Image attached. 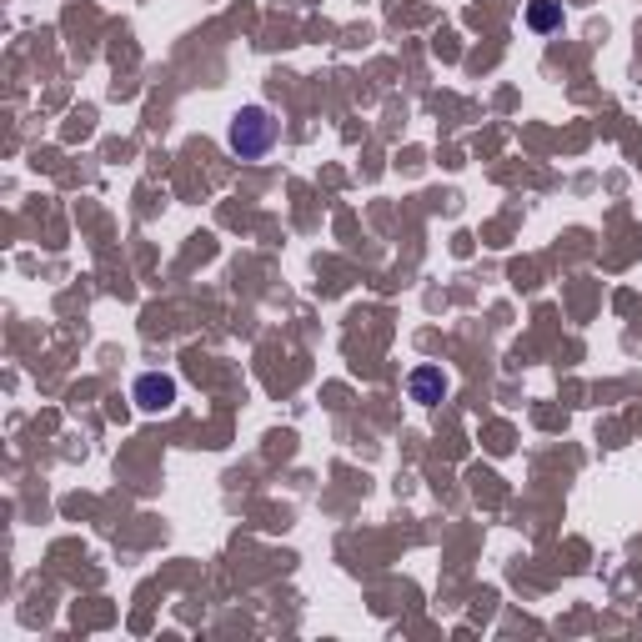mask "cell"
I'll use <instances>...</instances> for the list:
<instances>
[{
  "label": "cell",
  "instance_id": "cell-1",
  "mask_svg": "<svg viewBox=\"0 0 642 642\" xmlns=\"http://www.w3.org/2000/svg\"><path fill=\"white\" fill-rule=\"evenodd\" d=\"M226 146L241 156V161H261L271 146H276V121L266 106H246L231 116V131H226Z\"/></svg>",
  "mask_w": 642,
  "mask_h": 642
},
{
  "label": "cell",
  "instance_id": "cell-2",
  "mask_svg": "<svg viewBox=\"0 0 642 642\" xmlns=\"http://www.w3.org/2000/svg\"><path fill=\"white\" fill-rule=\"evenodd\" d=\"M131 402H136L141 412H166V407H176V382L161 377V372H146V377H136Z\"/></svg>",
  "mask_w": 642,
  "mask_h": 642
},
{
  "label": "cell",
  "instance_id": "cell-3",
  "mask_svg": "<svg viewBox=\"0 0 642 642\" xmlns=\"http://www.w3.org/2000/svg\"><path fill=\"white\" fill-rule=\"evenodd\" d=\"M407 392H412V402L437 407V402L447 397V377H442V367H417V372L407 377Z\"/></svg>",
  "mask_w": 642,
  "mask_h": 642
},
{
  "label": "cell",
  "instance_id": "cell-4",
  "mask_svg": "<svg viewBox=\"0 0 642 642\" xmlns=\"http://www.w3.org/2000/svg\"><path fill=\"white\" fill-rule=\"evenodd\" d=\"M527 26H532V31H552V26H562V0H532Z\"/></svg>",
  "mask_w": 642,
  "mask_h": 642
}]
</instances>
